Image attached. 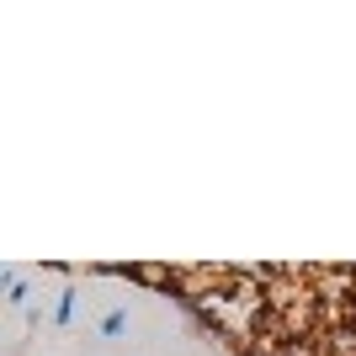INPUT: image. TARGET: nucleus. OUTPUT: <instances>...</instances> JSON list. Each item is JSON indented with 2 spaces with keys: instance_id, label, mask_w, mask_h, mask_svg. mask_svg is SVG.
<instances>
[{
  "instance_id": "nucleus-1",
  "label": "nucleus",
  "mask_w": 356,
  "mask_h": 356,
  "mask_svg": "<svg viewBox=\"0 0 356 356\" xmlns=\"http://www.w3.org/2000/svg\"><path fill=\"white\" fill-rule=\"evenodd\" d=\"M74 309H80V293H74V287H64V293H59V303H54V325H70V319H74Z\"/></svg>"
},
{
  "instance_id": "nucleus-2",
  "label": "nucleus",
  "mask_w": 356,
  "mask_h": 356,
  "mask_svg": "<svg viewBox=\"0 0 356 356\" xmlns=\"http://www.w3.org/2000/svg\"><path fill=\"white\" fill-rule=\"evenodd\" d=\"M122 330H128V309H112V314H102V335H106V341H118Z\"/></svg>"
},
{
  "instance_id": "nucleus-3",
  "label": "nucleus",
  "mask_w": 356,
  "mask_h": 356,
  "mask_svg": "<svg viewBox=\"0 0 356 356\" xmlns=\"http://www.w3.org/2000/svg\"><path fill=\"white\" fill-rule=\"evenodd\" d=\"M27 298H32V287H27V282H11V287H6V303H11V309H22Z\"/></svg>"
},
{
  "instance_id": "nucleus-4",
  "label": "nucleus",
  "mask_w": 356,
  "mask_h": 356,
  "mask_svg": "<svg viewBox=\"0 0 356 356\" xmlns=\"http://www.w3.org/2000/svg\"><path fill=\"white\" fill-rule=\"evenodd\" d=\"M11 282H16V271H11V266H0V293H6Z\"/></svg>"
}]
</instances>
